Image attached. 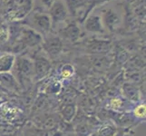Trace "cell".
<instances>
[{
  "label": "cell",
  "mask_w": 146,
  "mask_h": 136,
  "mask_svg": "<svg viewBox=\"0 0 146 136\" xmlns=\"http://www.w3.org/2000/svg\"><path fill=\"white\" fill-rule=\"evenodd\" d=\"M41 47L46 55L50 60L56 59L57 57L60 56V54L63 52V39L59 36L50 33L43 37Z\"/></svg>",
  "instance_id": "7a4b0ae2"
},
{
  "label": "cell",
  "mask_w": 146,
  "mask_h": 136,
  "mask_svg": "<svg viewBox=\"0 0 146 136\" xmlns=\"http://www.w3.org/2000/svg\"><path fill=\"white\" fill-rule=\"evenodd\" d=\"M107 1H109V0H90L89 3H87L88 6H89V8H88V11H87L86 15H85V17H86L89 15V12L93 9V7L100 6V5H102V4H104L105 2H107Z\"/></svg>",
  "instance_id": "44dd1931"
},
{
  "label": "cell",
  "mask_w": 146,
  "mask_h": 136,
  "mask_svg": "<svg viewBox=\"0 0 146 136\" xmlns=\"http://www.w3.org/2000/svg\"><path fill=\"white\" fill-rule=\"evenodd\" d=\"M55 1H56V0H41V2L44 5V7H46V8H49Z\"/></svg>",
  "instance_id": "603a6c76"
},
{
  "label": "cell",
  "mask_w": 146,
  "mask_h": 136,
  "mask_svg": "<svg viewBox=\"0 0 146 136\" xmlns=\"http://www.w3.org/2000/svg\"><path fill=\"white\" fill-rule=\"evenodd\" d=\"M64 136H77L75 134L74 131H72V132H68V133H64Z\"/></svg>",
  "instance_id": "cb8c5ba5"
},
{
  "label": "cell",
  "mask_w": 146,
  "mask_h": 136,
  "mask_svg": "<svg viewBox=\"0 0 146 136\" xmlns=\"http://www.w3.org/2000/svg\"><path fill=\"white\" fill-rule=\"evenodd\" d=\"M91 136H95V135H94V134H93V135H91Z\"/></svg>",
  "instance_id": "d4e9b609"
},
{
  "label": "cell",
  "mask_w": 146,
  "mask_h": 136,
  "mask_svg": "<svg viewBox=\"0 0 146 136\" xmlns=\"http://www.w3.org/2000/svg\"><path fill=\"white\" fill-rule=\"evenodd\" d=\"M28 27L34 29L35 31L44 37V36L51 33V29L53 27L48 14L36 12L31 16L28 23Z\"/></svg>",
  "instance_id": "277c9868"
},
{
  "label": "cell",
  "mask_w": 146,
  "mask_h": 136,
  "mask_svg": "<svg viewBox=\"0 0 146 136\" xmlns=\"http://www.w3.org/2000/svg\"><path fill=\"white\" fill-rule=\"evenodd\" d=\"M11 74L19 84L22 92L32 88L35 84L33 59L25 55H17Z\"/></svg>",
  "instance_id": "6da1fadb"
},
{
  "label": "cell",
  "mask_w": 146,
  "mask_h": 136,
  "mask_svg": "<svg viewBox=\"0 0 146 136\" xmlns=\"http://www.w3.org/2000/svg\"><path fill=\"white\" fill-rule=\"evenodd\" d=\"M102 20L105 29H109L110 31H114L118 28L121 24V17L117 12H115L112 8H108L104 10L102 16Z\"/></svg>",
  "instance_id": "30bf717a"
},
{
  "label": "cell",
  "mask_w": 146,
  "mask_h": 136,
  "mask_svg": "<svg viewBox=\"0 0 146 136\" xmlns=\"http://www.w3.org/2000/svg\"><path fill=\"white\" fill-rule=\"evenodd\" d=\"M43 41V36L34 29L28 27H24L20 29L18 37L16 43L19 44V46L23 50L29 48L33 49L41 45Z\"/></svg>",
  "instance_id": "3957f363"
},
{
  "label": "cell",
  "mask_w": 146,
  "mask_h": 136,
  "mask_svg": "<svg viewBox=\"0 0 146 136\" xmlns=\"http://www.w3.org/2000/svg\"><path fill=\"white\" fill-rule=\"evenodd\" d=\"M68 13L73 17L79 16L82 10L87 6V0H64Z\"/></svg>",
  "instance_id": "2e32d148"
},
{
  "label": "cell",
  "mask_w": 146,
  "mask_h": 136,
  "mask_svg": "<svg viewBox=\"0 0 146 136\" xmlns=\"http://www.w3.org/2000/svg\"><path fill=\"white\" fill-rule=\"evenodd\" d=\"M16 58L17 54L10 52L0 54V74L11 73L16 62Z\"/></svg>",
  "instance_id": "5bb4252c"
},
{
  "label": "cell",
  "mask_w": 146,
  "mask_h": 136,
  "mask_svg": "<svg viewBox=\"0 0 146 136\" xmlns=\"http://www.w3.org/2000/svg\"><path fill=\"white\" fill-rule=\"evenodd\" d=\"M117 130L116 124L113 121L106 120L99 123L94 134L95 136H116Z\"/></svg>",
  "instance_id": "4fadbf2b"
},
{
  "label": "cell",
  "mask_w": 146,
  "mask_h": 136,
  "mask_svg": "<svg viewBox=\"0 0 146 136\" xmlns=\"http://www.w3.org/2000/svg\"><path fill=\"white\" fill-rule=\"evenodd\" d=\"M122 95L124 99L134 104L142 102L143 93L141 92L138 85L130 82L124 83L122 85Z\"/></svg>",
  "instance_id": "9c48e42d"
},
{
  "label": "cell",
  "mask_w": 146,
  "mask_h": 136,
  "mask_svg": "<svg viewBox=\"0 0 146 136\" xmlns=\"http://www.w3.org/2000/svg\"><path fill=\"white\" fill-rule=\"evenodd\" d=\"M63 90V84L61 81L59 80H53L50 81V83L46 84L41 93L48 95H57L62 92Z\"/></svg>",
  "instance_id": "ac0fdd59"
},
{
  "label": "cell",
  "mask_w": 146,
  "mask_h": 136,
  "mask_svg": "<svg viewBox=\"0 0 146 136\" xmlns=\"http://www.w3.org/2000/svg\"><path fill=\"white\" fill-rule=\"evenodd\" d=\"M84 29L88 33L94 34H104L106 32L102 17L100 15L95 14H89L88 16L84 18Z\"/></svg>",
  "instance_id": "ba28073f"
},
{
  "label": "cell",
  "mask_w": 146,
  "mask_h": 136,
  "mask_svg": "<svg viewBox=\"0 0 146 136\" xmlns=\"http://www.w3.org/2000/svg\"><path fill=\"white\" fill-rule=\"evenodd\" d=\"M32 59L34 63V83L36 84L47 77L51 72L52 64L51 60L46 55L36 54L35 57Z\"/></svg>",
  "instance_id": "5b68a950"
},
{
  "label": "cell",
  "mask_w": 146,
  "mask_h": 136,
  "mask_svg": "<svg viewBox=\"0 0 146 136\" xmlns=\"http://www.w3.org/2000/svg\"><path fill=\"white\" fill-rule=\"evenodd\" d=\"M85 48L92 54H104L111 50L112 44L109 40L93 39L89 40L86 45H85Z\"/></svg>",
  "instance_id": "8fae6325"
},
{
  "label": "cell",
  "mask_w": 146,
  "mask_h": 136,
  "mask_svg": "<svg viewBox=\"0 0 146 136\" xmlns=\"http://www.w3.org/2000/svg\"><path fill=\"white\" fill-rule=\"evenodd\" d=\"M77 112L78 109L74 103H66L60 109L59 116L61 118V120L64 121V122L72 123Z\"/></svg>",
  "instance_id": "9a60e30c"
},
{
  "label": "cell",
  "mask_w": 146,
  "mask_h": 136,
  "mask_svg": "<svg viewBox=\"0 0 146 136\" xmlns=\"http://www.w3.org/2000/svg\"><path fill=\"white\" fill-rule=\"evenodd\" d=\"M59 74H60V77L63 80L71 79L74 74V68L73 65L70 64H64L63 66L60 68Z\"/></svg>",
  "instance_id": "ffe728a7"
},
{
  "label": "cell",
  "mask_w": 146,
  "mask_h": 136,
  "mask_svg": "<svg viewBox=\"0 0 146 136\" xmlns=\"http://www.w3.org/2000/svg\"><path fill=\"white\" fill-rule=\"evenodd\" d=\"M48 10V16L51 19L52 27L63 23L64 20H66L69 15L64 0H56Z\"/></svg>",
  "instance_id": "8992f818"
},
{
  "label": "cell",
  "mask_w": 146,
  "mask_h": 136,
  "mask_svg": "<svg viewBox=\"0 0 146 136\" xmlns=\"http://www.w3.org/2000/svg\"><path fill=\"white\" fill-rule=\"evenodd\" d=\"M81 34L80 27L75 23H70L60 31V37L71 43H76Z\"/></svg>",
  "instance_id": "7c38bea8"
},
{
  "label": "cell",
  "mask_w": 146,
  "mask_h": 136,
  "mask_svg": "<svg viewBox=\"0 0 146 136\" xmlns=\"http://www.w3.org/2000/svg\"><path fill=\"white\" fill-rule=\"evenodd\" d=\"M128 56H127V53L124 51V50H121L116 54V60L119 62L120 64H123L127 61Z\"/></svg>",
  "instance_id": "7402d4cb"
},
{
  "label": "cell",
  "mask_w": 146,
  "mask_h": 136,
  "mask_svg": "<svg viewBox=\"0 0 146 136\" xmlns=\"http://www.w3.org/2000/svg\"><path fill=\"white\" fill-rule=\"evenodd\" d=\"M0 93L20 95L22 89L11 73L0 74Z\"/></svg>",
  "instance_id": "52a82bcc"
},
{
  "label": "cell",
  "mask_w": 146,
  "mask_h": 136,
  "mask_svg": "<svg viewBox=\"0 0 146 136\" xmlns=\"http://www.w3.org/2000/svg\"><path fill=\"white\" fill-rule=\"evenodd\" d=\"M132 114L135 119L140 121L141 123H143L146 118V104L143 102L136 103L132 110Z\"/></svg>",
  "instance_id": "d6986e66"
},
{
  "label": "cell",
  "mask_w": 146,
  "mask_h": 136,
  "mask_svg": "<svg viewBox=\"0 0 146 136\" xmlns=\"http://www.w3.org/2000/svg\"><path fill=\"white\" fill-rule=\"evenodd\" d=\"M32 0H14L13 1V12L15 11L18 17H24L26 15L29 14L32 8Z\"/></svg>",
  "instance_id": "e0dca14e"
}]
</instances>
